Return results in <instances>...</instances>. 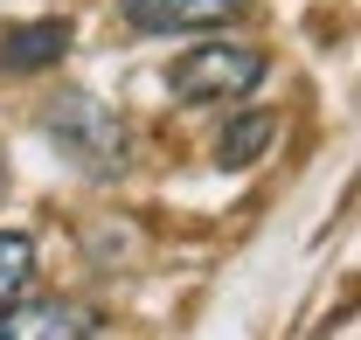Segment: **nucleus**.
Instances as JSON below:
<instances>
[{
  "label": "nucleus",
  "instance_id": "1",
  "mask_svg": "<svg viewBox=\"0 0 361 340\" xmlns=\"http://www.w3.org/2000/svg\"><path fill=\"white\" fill-rule=\"evenodd\" d=\"M271 56L257 42H209V49H188L174 70H167V90L180 104H236L264 84Z\"/></svg>",
  "mask_w": 361,
  "mask_h": 340
},
{
  "label": "nucleus",
  "instance_id": "2",
  "mask_svg": "<svg viewBox=\"0 0 361 340\" xmlns=\"http://www.w3.org/2000/svg\"><path fill=\"white\" fill-rule=\"evenodd\" d=\"M42 132L56 139V153L77 160L84 174H118L126 167V126H118L97 97H84V90L56 97V104L42 111Z\"/></svg>",
  "mask_w": 361,
  "mask_h": 340
},
{
  "label": "nucleus",
  "instance_id": "3",
  "mask_svg": "<svg viewBox=\"0 0 361 340\" xmlns=\"http://www.w3.org/2000/svg\"><path fill=\"white\" fill-rule=\"evenodd\" d=\"M97 312L84 298H28V305H0V340H90Z\"/></svg>",
  "mask_w": 361,
  "mask_h": 340
},
{
  "label": "nucleus",
  "instance_id": "4",
  "mask_svg": "<svg viewBox=\"0 0 361 340\" xmlns=\"http://www.w3.org/2000/svg\"><path fill=\"white\" fill-rule=\"evenodd\" d=\"M250 0H126V21L139 35H195V28H223Z\"/></svg>",
  "mask_w": 361,
  "mask_h": 340
},
{
  "label": "nucleus",
  "instance_id": "5",
  "mask_svg": "<svg viewBox=\"0 0 361 340\" xmlns=\"http://www.w3.org/2000/svg\"><path fill=\"white\" fill-rule=\"evenodd\" d=\"M63 49H70V21H63V14L21 21V28H0V70H7V77H28V70L63 63Z\"/></svg>",
  "mask_w": 361,
  "mask_h": 340
},
{
  "label": "nucleus",
  "instance_id": "6",
  "mask_svg": "<svg viewBox=\"0 0 361 340\" xmlns=\"http://www.w3.org/2000/svg\"><path fill=\"white\" fill-rule=\"evenodd\" d=\"M271 139H278V119H271V111H236V119L216 132V167H250Z\"/></svg>",
  "mask_w": 361,
  "mask_h": 340
},
{
  "label": "nucleus",
  "instance_id": "7",
  "mask_svg": "<svg viewBox=\"0 0 361 340\" xmlns=\"http://www.w3.org/2000/svg\"><path fill=\"white\" fill-rule=\"evenodd\" d=\"M28 285H35V243L21 229H0V305L21 298Z\"/></svg>",
  "mask_w": 361,
  "mask_h": 340
},
{
  "label": "nucleus",
  "instance_id": "8",
  "mask_svg": "<svg viewBox=\"0 0 361 340\" xmlns=\"http://www.w3.org/2000/svg\"><path fill=\"white\" fill-rule=\"evenodd\" d=\"M0 188H7V167H0Z\"/></svg>",
  "mask_w": 361,
  "mask_h": 340
}]
</instances>
